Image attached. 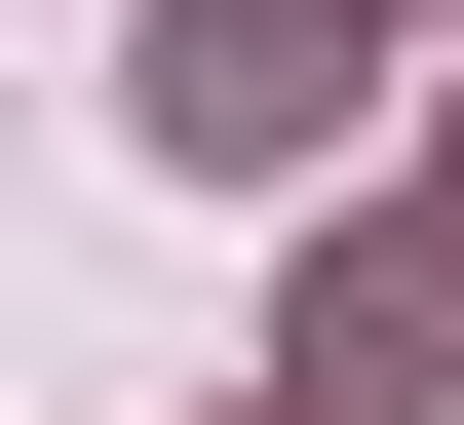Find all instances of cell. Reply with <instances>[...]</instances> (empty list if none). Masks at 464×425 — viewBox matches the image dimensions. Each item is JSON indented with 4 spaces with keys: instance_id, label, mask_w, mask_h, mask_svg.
<instances>
[{
    "instance_id": "obj_1",
    "label": "cell",
    "mask_w": 464,
    "mask_h": 425,
    "mask_svg": "<svg viewBox=\"0 0 464 425\" xmlns=\"http://www.w3.org/2000/svg\"><path fill=\"white\" fill-rule=\"evenodd\" d=\"M116 116H155V194H194V155L271 194V155L348 116V0H155V78H116Z\"/></svg>"
},
{
    "instance_id": "obj_2",
    "label": "cell",
    "mask_w": 464,
    "mask_h": 425,
    "mask_svg": "<svg viewBox=\"0 0 464 425\" xmlns=\"http://www.w3.org/2000/svg\"><path fill=\"white\" fill-rule=\"evenodd\" d=\"M387 387H464V232H348L310 271V425H387Z\"/></svg>"
},
{
    "instance_id": "obj_3",
    "label": "cell",
    "mask_w": 464,
    "mask_h": 425,
    "mask_svg": "<svg viewBox=\"0 0 464 425\" xmlns=\"http://www.w3.org/2000/svg\"><path fill=\"white\" fill-rule=\"evenodd\" d=\"M426 232H464V155H426Z\"/></svg>"
}]
</instances>
